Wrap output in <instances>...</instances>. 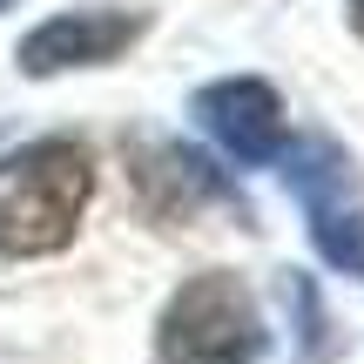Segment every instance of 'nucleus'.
I'll list each match as a JSON object with an SVG mask.
<instances>
[{
	"label": "nucleus",
	"instance_id": "nucleus-1",
	"mask_svg": "<svg viewBox=\"0 0 364 364\" xmlns=\"http://www.w3.org/2000/svg\"><path fill=\"white\" fill-rule=\"evenodd\" d=\"M95 196V156L68 135L14 149L0 162V257H54Z\"/></svg>",
	"mask_w": 364,
	"mask_h": 364
},
{
	"label": "nucleus",
	"instance_id": "nucleus-2",
	"mask_svg": "<svg viewBox=\"0 0 364 364\" xmlns=\"http://www.w3.org/2000/svg\"><path fill=\"white\" fill-rule=\"evenodd\" d=\"M162 364H257L263 358V317L257 297L243 290V277L203 270L169 297L156 331Z\"/></svg>",
	"mask_w": 364,
	"mask_h": 364
},
{
	"label": "nucleus",
	"instance_id": "nucleus-3",
	"mask_svg": "<svg viewBox=\"0 0 364 364\" xmlns=\"http://www.w3.org/2000/svg\"><path fill=\"white\" fill-rule=\"evenodd\" d=\"M122 169H129L135 209H142L149 223H176V230H182V223H196L203 209H236V216H250L243 196L209 169L196 149H182V142L135 135V142L122 149Z\"/></svg>",
	"mask_w": 364,
	"mask_h": 364
},
{
	"label": "nucleus",
	"instance_id": "nucleus-4",
	"mask_svg": "<svg viewBox=\"0 0 364 364\" xmlns=\"http://www.w3.org/2000/svg\"><path fill=\"white\" fill-rule=\"evenodd\" d=\"M149 27H156L149 7H68V14H54V21H41L34 34H21L14 61H21L27 81L68 75V68H108V61H122Z\"/></svg>",
	"mask_w": 364,
	"mask_h": 364
},
{
	"label": "nucleus",
	"instance_id": "nucleus-5",
	"mask_svg": "<svg viewBox=\"0 0 364 364\" xmlns=\"http://www.w3.org/2000/svg\"><path fill=\"white\" fill-rule=\"evenodd\" d=\"M189 115H196V129L230 162H243V169H263V162L284 156V102H277V88L257 81V75H230V81L196 88Z\"/></svg>",
	"mask_w": 364,
	"mask_h": 364
},
{
	"label": "nucleus",
	"instance_id": "nucleus-6",
	"mask_svg": "<svg viewBox=\"0 0 364 364\" xmlns=\"http://www.w3.org/2000/svg\"><path fill=\"white\" fill-rule=\"evenodd\" d=\"M277 162H284V182H290V196H297L304 209L358 196V169H351V156H344L331 135H304V142H290Z\"/></svg>",
	"mask_w": 364,
	"mask_h": 364
},
{
	"label": "nucleus",
	"instance_id": "nucleus-7",
	"mask_svg": "<svg viewBox=\"0 0 364 364\" xmlns=\"http://www.w3.org/2000/svg\"><path fill=\"white\" fill-rule=\"evenodd\" d=\"M311 243L331 270L364 277V203L358 196H338V203H317L311 209Z\"/></svg>",
	"mask_w": 364,
	"mask_h": 364
},
{
	"label": "nucleus",
	"instance_id": "nucleus-8",
	"mask_svg": "<svg viewBox=\"0 0 364 364\" xmlns=\"http://www.w3.org/2000/svg\"><path fill=\"white\" fill-rule=\"evenodd\" d=\"M351 27H358V41H364V0H351Z\"/></svg>",
	"mask_w": 364,
	"mask_h": 364
},
{
	"label": "nucleus",
	"instance_id": "nucleus-9",
	"mask_svg": "<svg viewBox=\"0 0 364 364\" xmlns=\"http://www.w3.org/2000/svg\"><path fill=\"white\" fill-rule=\"evenodd\" d=\"M0 7H14V0H0Z\"/></svg>",
	"mask_w": 364,
	"mask_h": 364
}]
</instances>
